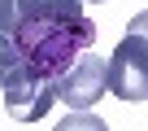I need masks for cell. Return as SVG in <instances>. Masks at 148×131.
Segmentation results:
<instances>
[{
  "instance_id": "obj_4",
  "label": "cell",
  "mask_w": 148,
  "mask_h": 131,
  "mask_svg": "<svg viewBox=\"0 0 148 131\" xmlns=\"http://www.w3.org/2000/svg\"><path fill=\"white\" fill-rule=\"evenodd\" d=\"M105 92H109V88H105V57H100V52H83V57L57 79V101L70 105L74 114H87Z\"/></svg>"
},
{
  "instance_id": "obj_3",
  "label": "cell",
  "mask_w": 148,
  "mask_h": 131,
  "mask_svg": "<svg viewBox=\"0 0 148 131\" xmlns=\"http://www.w3.org/2000/svg\"><path fill=\"white\" fill-rule=\"evenodd\" d=\"M0 96H5L9 118H18V122H39V118L57 105V83L44 79V74H35L31 66H18V70L5 79Z\"/></svg>"
},
{
  "instance_id": "obj_8",
  "label": "cell",
  "mask_w": 148,
  "mask_h": 131,
  "mask_svg": "<svg viewBox=\"0 0 148 131\" xmlns=\"http://www.w3.org/2000/svg\"><path fill=\"white\" fill-rule=\"evenodd\" d=\"M83 5H100V0H83Z\"/></svg>"
},
{
  "instance_id": "obj_5",
  "label": "cell",
  "mask_w": 148,
  "mask_h": 131,
  "mask_svg": "<svg viewBox=\"0 0 148 131\" xmlns=\"http://www.w3.org/2000/svg\"><path fill=\"white\" fill-rule=\"evenodd\" d=\"M52 131H109V122L96 118V114H65Z\"/></svg>"
},
{
  "instance_id": "obj_1",
  "label": "cell",
  "mask_w": 148,
  "mask_h": 131,
  "mask_svg": "<svg viewBox=\"0 0 148 131\" xmlns=\"http://www.w3.org/2000/svg\"><path fill=\"white\" fill-rule=\"evenodd\" d=\"M9 39L18 44L22 66L57 83L83 52L96 48V22L87 13L83 18H31V22H18Z\"/></svg>"
},
{
  "instance_id": "obj_7",
  "label": "cell",
  "mask_w": 148,
  "mask_h": 131,
  "mask_svg": "<svg viewBox=\"0 0 148 131\" xmlns=\"http://www.w3.org/2000/svg\"><path fill=\"white\" fill-rule=\"evenodd\" d=\"M126 35H144V39H148V9H139V13L126 22Z\"/></svg>"
},
{
  "instance_id": "obj_2",
  "label": "cell",
  "mask_w": 148,
  "mask_h": 131,
  "mask_svg": "<svg viewBox=\"0 0 148 131\" xmlns=\"http://www.w3.org/2000/svg\"><path fill=\"white\" fill-rule=\"evenodd\" d=\"M105 88L118 101H148V39L122 35V44L105 61Z\"/></svg>"
},
{
  "instance_id": "obj_6",
  "label": "cell",
  "mask_w": 148,
  "mask_h": 131,
  "mask_svg": "<svg viewBox=\"0 0 148 131\" xmlns=\"http://www.w3.org/2000/svg\"><path fill=\"white\" fill-rule=\"evenodd\" d=\"M22 66V52H18V44L9 39V35H0V88H5V79Z\"/></svg>"
}]
</instances>
